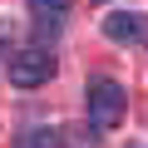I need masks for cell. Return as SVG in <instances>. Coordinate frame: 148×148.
I'll return each mask as SVG.
<instances>
[{
	"label": "cell",
	"mask_w": 148,
	"mask_h": 148,
	"mask_svg": "<svg viewBox=\"0 0 148 148\" xmlns=\"http://www.w3.org/2000/svg\"><path fill=\"white\" fill-rule=\"evenodd\" d=\"M123 84L109 79V74H94V79L84 84V114H89V128L94 133H109L123 123Z\"/></svg>",
	"instance_id": "1"
},
{
	"label": "cell",
	"mask_w": 148,
	"mask_h": 148,
	"mask_svg": "<svg viewBox=\"0 0 148 148\" xmlns=\"http://www.w3.org/2000/svg\"><path fill=\"white\" fill-rule=\"evenodd\" d=\"M104 35H109L114 45H143V40H148V15H138V10H114V15H104Z\"/></svg>",
	"instance_id": "3"
},
{
	"label": "cell",
	"mask_w": 148,
	"mask_h": 148,
	"mask_svg": "<svg viewBox=\"0 0 148 148\" xmlns=\"http://www.w3.org/2000/svg\"><path fill=\"white\" fill-rule=\"evenodd\" d=\"M5 40L15 45V30H10V25H0V49H5ZM0 74H5V64H0Z\"/></svg>",
	"instance_id": "6"
},
{
	"label": "cell",
	"mask_w": 148,
	"mask_h": 148,
	"mask_svg": "<svg viewBox=\"0 0 148 148\" xmlns=\"http://www.w3.org/2000/svg\"><path fill=\"white\" fill-rule=\"evenodd\" d=\"M15 148H69L64 128H49V123H30L15 133Z\"/></svg>",
	"instance_id": "4"
},
{
	"label": "cell",
	"mask_w": 148,
	"mask_h": 148,
	"mask_svg": "<svg viewBox=\"0 0 148 148\" xmlns=\"http://www.w3.org/2000/svg\"><path fill=\"white\" fill-rule=\"evenodd\" d=\"M5 79H10L15 89H40V84H49V79H54V54H49V45H45V40H25V45L10 54V64H5Z\"/></svg>",
	"instance_id": "2"
},
{
	"label": "cell",
	"mask_w": 148,
	"mask_h": 148,
	"mask_svg": "<svg viewBox=\"0 0 148 148\" xmlns=\"http://www.w3.org/2000/svg\"><path fill=\"white\" fill-rule=\"evenodd\" d=\"M69 5H74V0H30V15H35L40 30H59L69 20Z\"/></svg>",
	"instance_id": "5"
}]
</instances>
